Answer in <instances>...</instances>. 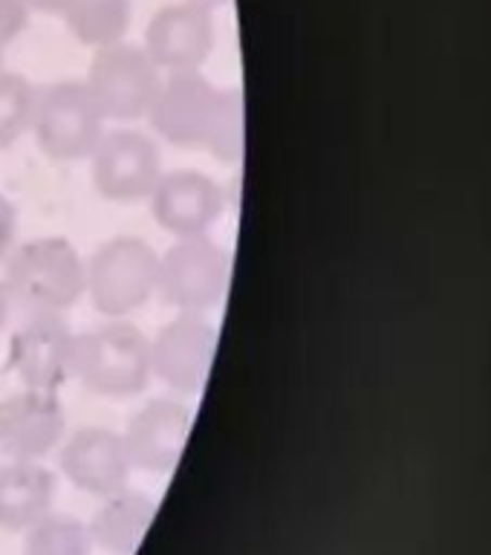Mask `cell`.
Segmentation results:
<instances>
[{"instance_id": "6da1fadb", "label": "cell", "mask_w": 491, "mask_h": 555, "mask_svg": "<svg viewBox=\"0 0 491 555\" xmlns=\"http://www.w3.org/2000/svg\"><path fill=\"white\" fill-rule=\"evenodd\" d=\"M73 376L90 393L104 399H130L147 388L151 373V341L128 321L87 330L76 336Z\"/></svg>"}, {"instance_id": "7a4b0ae2", "label": "cell", "mask_w": 491, "mask_h": 555, "mask_svg": "<svg viewBox=\"0 0 491 555\" xmlns=\"http://www.w3.org/2000/svg\"><path fill=\"white\" fill-rule=\"evenodd\" d=\"M7 286L12 301L33 312H64L87 289V263L64 237H38L9 251Z\"/></svg>"}, {"instance_id": "3957f363", "label": "cell", "mask_w": 491, "mask_h": 555, "mask_svg": "<svg viewBox=\"0 0 491 555\" xmlns=\"http://www.w3.org/2000/svg\"><path fill=\"white\" fill-rule=\"evenodd\" d=\"M159 251L142 237L119 234L102 243L87 260L90 301L107 319H125L156 295Z\"/></svg>"}, {"instance_id": "277c9868", "label": "cell", "mask_w": 491, "mask_h": 555, "mask_svg": "<svg viewBox=\"0 0 491 555\" xmlns=\"http://www.w3.org/2000/svg\"><path fill=\"white\" fill-rule=\"evenodd\" d=\"M33 133L50 159L76 163L93 156L104 137V116L95 107L85 78H67L38 90Z\"/></svg>"}, {"instance_id": "5b68a950", "label": "cell", "mask_w": 491, "mask_h": 555, "mask_svg": "<svg viewBox=\"0 0 491 555\" xmlns=\"http://www.w3.org/2000/svg\"><path fill=\"white\" fill-rule=\"evenodd\" d=\"M159 81V67L151 61L145 47L130 41H116L95 50L85 78L104 121H137L147 116Z\"/></svg>"}, {"instance_id": "8992f818", "label": "cell", "mask_w": 491, "mask_h": 555, "mask_svg": "<svg viewBox=\"0 0 491 555\" xmlns=\"http://www.w3.org/2000/svg\"><path fill=\"white\" fill-rule=\"evenodd\" d=\"M229 286V255L208 234L180 237L159 255L156 295L180 312H206L223 301Z\"/></svg>"}, {"instance_id": "52a82bcc", "label": "cell", "mask_w": 491, "mask_h": 555, "mask_svg": "<svg viewBox=\"0 0 491 555\" xmlns=\"http://www.w3.org/2000/svg\"><path fill=\"white\" fill-rule=\"evenodd\" d=\"M93 189L111 203H139L151 199L156 182L163 180L159 147L142 130H104L102 142L93 151Z\"/></svg>"}, {"instance_id": "ba28073f", "label": "cell", "mask_w": 491, "mask_h": 555, "mask_svg": "<svg viewBox=\"0 0 491 555\" xmlns=\"http://www.w3.org/2000/svg\"><path fill=\"white\" fill-rule=\"evenodd\" d=\"M76 336L61 312H33L9 341V367L29 390L55 393L73 379Z\"/></svg>"}, {"instance_id": "9c48e42d", "label": "cell", "mask_w": 491, "mask_h": 555, "mask_svg": "<svg viewBox=\"0 0 491 555\" xmlns=\"http://www.w3.org/2000/svg\"><path fill=\"white\" fill-rule=\"evenodd\" d=\"M217 99H220V87L211 85L199 69H177L159 81L147 119L168 145L191 147V151L206 147Z\"/></svg>"}, {"instance_id": "30bf717a", "label": "cell", "mask_w": 491, "mask_h": 555, "mask_svg": "<svg viewBox=\"0 0 491 555\" xmlns=\"http://www.w3.org/2000/svg\"><path fill=\"white\" fill-rule=\"evenodd\" d=\"M217 350V327L203 312H180L151 341V373L177 393H197Z\"/></svg>"}, {"instance_id": "8fae6325", "label": "cell", "mask_w": 491, "mask_h": 555, "mask_svg": "<svg viewBox=\"0 0 491 555\" xmlns=\"http://www.w3.org/2000/svg\"><path fill=\"white\" fill-rule=\"evenodd\" d=\"M215 41V15L185 0L156 9L145 29V52L165 73L199 69L211 59Z\"/></svg>"}, {"instance_id": "7c38bea8", "label": "cell", "mask_w": 491, "mask_h": 555, "mask_svg": "<svg viewBox=\"0 0 491 555\" xmlns=\"http://www.w3.org/2000/svg\"><path fill=\"white\" fill-rule=\"evenodd\" d=\"M64 431L67 414L55 393L24 388L0 402V451L12 460L47 457Z\"/></svg>"}, {"instance_id": "4fadbf2b", "label": "cell", "mask_w": 491, "mask_h": 555, "mask_svg": "<svg viewBox=\"0 0 491 555\" xmlns=\"http://www.w3.org/2000/svg\"><path fill=\"white\" fill-rule=\"evenodd\" d=\"M130 454L125 437L107 428H81L61 449V472L76 489L111 498L128 489Z\"/></svg>"}, {"instance_id": "5bb4252c", "label": "cell", "mask_w": 491, "mask_h": 555, "mask_svg": "<svg viewBox=\"0 0 491 555\" xmlns=\"http://www.w3.org/2000/svg\"><path fill=\"white\" fill-rule=\"evenodd\" d=\"M156 223L180 237H199L220 220L225 208L223 189L208 173L171 171L163 173L151 194Z\"/></svg>"}, {"instance_id": "9a60e30c", "label": "cell", "mask_w": 491, "mask_h": 555, "mask_svg": "<svg viewBox=\"0 0 491 555\" xmlns=\"http://www.w3.org/2000/svg\"><path fill=\"white\" fill-rule=\"evenodd\" d=\"M191 434V411L173 399H151L130 416L125 446L130 463L145 472H171Z\"/></svg>"}, {"instance_id": "2e32d148", "label": "cell", "mask_w": 491, "mask_h": 555, "mask_svg": "<svg viewBox=\"0 0 491 555\" xmlns=\"http://www.w3.org/2000/svg\"><path fill=\"white\" fill-rule=\"evenodd\" d=\"M55 475L38 460H12L0 466V529H29L52 509Z\"/></svg>"}, {"instance_id": "e0dca14e", "label": "cell", "mask_w": 491, "mask_h": 555, "mask_svg": "<svg viewBox=\"0 0 491 555\" xmlns=\"http://www.w3.org/2000/svg\"><path fill=\"white\" fill-rule=\"evenodd\" d=\"M156 503L139 492H119L104 498L102 509L90 520V538L111 555H133L145 541Z\"/></svg>"}, {"instance_id": "ac0fdd59", "label": "cell", "mask_w": 491, "mask_h": 555, "mask_svg": "<svg viewBox=\"0 0 491 555\" xmlns=\"http://www.w3.org/2000/svg\"><path fill=\"white\" fill-rule=\"evenodd\" d=\"M130 17H133L130 0H73V7L64 12L69 33L95 50L125 41Z\"/></svg>"}, {"instance_id": "d6986e66", "label": "cell", "mask_w": 491, "mask_h": 555, "mask_svg": "<svg viewBox=\"0 0 491 555\" xmlns=\"http://www.w3.org/2000/svg\"><path fill=\"white\" fill-rule=\"evenodd\" d=\"M90 550H93L90 527L69 515L47 512L41 520H35L26 529L24 555H90Z\"/></svg>"}, {"instance_id": "ffe728a7", "label": "cell", "mask_w": 491, "mask_h": 555, "mask_svg": "<svg viewBox=\"0 0 491 555\" xmlns=\"http://www.w3.org/2000/svg\"><path fill=\"white\" fill-rule=\"evenodd\" d=\"M35 99L38 90L33 81L15 69H0V151H7L33 130Z\"/></svg>"}, {"instance_id": "44dd1931", "label": "cell", "mask_w": 491, "mask_h": 555, "mask_svg": "<svg viewBox=\"0 0 491 555\" xmlns=\"http://www.w3.org/2000/svg\"><path fill=\"white\" fill-rule=\"evenodd\" d=\"M203 151L223 163H237L243 156V95L237 87H220L215 119Z\"/></svg>"}, {"instance_id": "7402d4cb", "label": "cell", "mask_w": 491, "mask_h": 555, "mask_svg": "<svg viewBox=\"0 0 491 555\" xmlns=\"http://www.w3.org/2000/svg\"><path fill=\"white\" fill-rule=\"evenodd\" d=\"M26 21H29L26 0H0V41L9 43L15 35L24 33Z\"/></svg>"}, {"instance_id": "603a6c76", "label": "cell", "mask_w": 491, "mask_h": 555, "mask_svg": "<svg viewBox=\"0 0 491 555\" xmlns=\"http://www.w3.org/2000/svg\"><path fill=\"white\" fill-rule=\"evenodd\" d=\"M17 234V211L12 199L0 194V260L9 258V251L15 246Z\"/></svg>"}, {"instance_id": "cb8c5ba5", "label": "cell", "mask_w": 491, "mask_h": 555, "mask_svg": "<svg viewBox=\"0 0 491 555\" xmlns=\"http://www.w3.org/2000/svg\"><path fill=\"white\" fill-rule=\"evenodd\" d=\"M29 9H38V12H50V15H64L73 0H26Z\"/></svg>"}, {"instance_id": "d4e9b609", "label": "cell", "mask_w": 491, "mask_h": 555, "mask_svg": "<svg viewBox=\"0 0 491 555\" xmlns=\"http://www.w3.org/2000/svg\"><path fill=\"white\" fill-rule=\"evenodd\" d=\"M9 307H12V295H9L7 281L0 278V330H3V324L9 319Z\"/></svg>"}, {"instance_id": "484cf974", "label": "cell", "mask_w": 491, "mask_h": 555, "mask_svg": "<svg viewBox=\"0 0 491 555\" xmlns=\"http://www.w3.org/2000/svg\"><path fill=\"white\" fill-rule=\"evenodd\" d=\"M185 3H194L199 9H208V12H215L217 7H225L229 0H185Z\"/></svg>"}, {"instance_id": "4316f807", "label": "cell", "mask_w": 491, "mask_h": 555, "mask_svg": "<svg viewBox=\"0 0 491 555\" xmlns=\"http://www.w3.org/2000/svg\"><path fill=\"white\" fill-rule=\"evenodd\" d=\"M3 50H7V43L0 41V69H3Z\"/></svg>"}]
</instances>
